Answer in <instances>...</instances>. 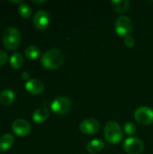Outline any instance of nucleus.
<instances>
[{
	"label": "nucleus",
	"mask_w": 153,
	"mask_h": 154,
	"mask_svg": "<svg viewBox=\"0 0 153 154\" xmlns=\"http://www.w3.org/2000/svg\"><path fill=\"white\" fill-rule=\"evenodd\" d=\"M32 2L34 4H42V3H45V0H41V1H36V0H32Z\"/></svg>",
	"instance_id": "25"
},
{
	"label": "nucleus",
	"mask_w": 153,
	"mask_h": 154,
	"mask_svg": "<svg viewBox=\"0 0 153 154\" xmlns=\"http://www.w3.org/2000/svg\"><path fill=\"white\" fill-rule=\"evenodd\" d=\"M11 3H14V4H22V0H10Z\"/></svg>",
	"instance_id": "24"
},
{
	"label": "nucleus",
	"mask_w": 153,
	"mask_h": 154,
	"mask_svg": "<svg viewBox=\"0 0 153 154\" xmlns=\"http://www.w3.org/2000/svg\"><path fill=\"white\" fill-rule=\"evenodd\" d=\"M136 125L133 124V123H131V122H127L125 123L124 126V132L129 135V136H132L135 133H136Z\"/></svg>",
	"instance_id": "20"
},
{
	"label": "nucleus",
	"mask_w": 153,
	"mask_h": 154,
	"mask_svg": "<svg viewBox=\"0 0 153 154\" xmlns=\"http://www.w3.org/2000/svg\"><path fill=\"white\" fill-rule=\"evenodd\" d=\"M24 53H25V56L29 60H36L41 55V50L37 46L31 45V46H28L26 48Z\"/></svg>",
	"instance_id": "18"
},
{
	"label": "nucleus",
	"mask_w": 153,
	"mask_h": 154,
	"mask_svg": "<svg viewBox=\"0 0 153 154\" xmlns=\"http://www.w3.org/2000/svg\"><path fill=\"white\" fill-rule=\"evenodd\" d=\"M15 99V94L11 89H5L0 92V103L4 106L11 105Z\"/></svg>",
	"instance_id": "15"
},
{
	"label": "nucleus",
	"mask_w": 153,
	"mask_h": 154,
	"mask_svg": "<svg viewBox=\"0 0 153 154\" xmlns=\"http://www.w3.org/2000/svg\"><path fill=\"white\" fill-rule=\"evenodd\" d=\"M18 13L23 18H29L32 14V8L28 4L23 2L22 4L19 5Z\"/></svg>",
	"instance_id": "19"
},
{
	"label": "nucleus",
	"mask_w": 153,
	"mask_h": 154,
	"mask_svg": "<svg viewBox=\"0 0 153 154\" xmlns=\"http://www.w3.org/2000/svg\"><path fill=\"white\" fill-rule=\"evenodd\" d=\"M105 147V143L101 139H93L87 144V151L90 153H97Z\"/></svg>",
	"instance_id": "14"
},
{
	"label": "nucleus",
	"mask_w": 153,
	"mask_h": 154,
	"mask_svg": "<svg viewBox=\"0 0 153 154\" xmlns=\"http://www.w3.org/2000/svg\"><path fill=\"white\" fill-rule=\"evenodd\" d=\"M124 44L129 47V48H133L135 44V41L133 39V37L132 35H129V36H126L124 38Z\"/></svg>",
	"instance_id": "21"
},
{
	"label": "nucleus",
	"mask_w": 153,
	"mask_h": 154,
	"mask_svg": "<svg viewBox=\"0 0 153 154\" xmlns=\"http://www.w3.org/2000/svg\"><path fill=\"white\" fill-rule=\"evenodd\" d=\"M113 9L118 14H124L128 11L131 5L129 0H113L111 2Z\"/></svg>",
	"instance_id": "13"
},
{
	"label": "nucleus",
	"mask_w": 153,
	"mask_h": 154,
	"mask_svg": "<svg viewBox=\"0 0 153 154\" xmlns=\"http://www.w3.org/2000/svg\"><path fill=\"white\" fill-rule=\"evenodd\" d=\"M50 14L45 10H39L37 11L32 18V23L34 26L41 31L46 30L50 25Z\"/></svg>",
	"instance_id": "8"
},
{
	"label": "nucleus",
	"mask_w": 153,
	"mask_h": 154,
	"mask_svg": "<svg viewBox=\"0 0 153 154\" xmlns=\"http://www.w3.org/2000/svg\"><path fill=\"white\" fill-rule=\"evenodd\" d=\"M72 106L71 100L67 97H59L55 98L50 104L52 112L58 116H63L68 114Z\"/></svg>",
	"instance_id": "5"
},
{
	"label": "nucleus",
	"mask_w": 153,
	"mask_h": 154,
	"mask_svg": "<svg viewBox=\"0 0 153 154\" xmlns=\"http://www.w3.org/2000/svg\"><path fill=\"white\" fill-rule=\"evenodd\" d=\"M12 131L17 136L23 137L31 132V125L24 119H16L12 124Z\"/></svg>",
	"instance_id": "10"
},
{
	"label": "nucleus",
	"mask_w": 153,
	"mask_h": 154,
	"mask_svg": "<svg viewBox=\"0 0 153 154\" xmlns=\"http://www.w3.org/2000/svg\"><path fill=\"white\" fill-rule=\"evenodd\" d=\"M100 129L99 122L95 118H87L83 120L79 125V130L85 134H95Z\"/></svg>",
	"instance_id": "9"
},
{
	"label": "nucleus",
	"mask_w": 153,
	"mask_h": 154,
	"mask_svg": "<svg viewBox=\"0 0 153 154\" xmlns=\"http://www.w3.org/2000/svg\"><path fill=\"white\" fill-rule=\"evenodd\" d=\"M115 32L121 37L125 38L126 36L131 35L133 30V23L132 19L126 15H120L115 20Z\"/></svg>",
	"instance_id": "4"
},
{
	"label": "nucleus",
	"mask_w": 153,
	"mask_h": 154,
	"mask_svg": "<svg viewBox=\"0 0 153 154\" xmlns=\"http://www.w3.org/2000/svg\"><path fill=\"white\" fill-rule=\"evenodd\" d=\"M124 149L128 154H142L144 151V143L135 137H129L124 143Z\"/></svg>",
	"instance_id": "7"
},
{
	"label": "nucleus",
	"mask_w": 153,
	"mask_h": 154,
	"mask_svg": "<svg viewBox=\"0 0 153 154\" xmlns=\"http://www.w3.org/2000/svg\"><path fill=\"white\" fill-rule=\"evenodd\" d=\"M7 60H8V56H7L6 52L0 50V67L4 66L7 62Z\"/></svg>",
	"instance_id": "22"
},
{
	"label": "nucleus",
	"mask_w": 153,
	"mask_h": 154,
	"mask_svg": "<svg viewBox=\"0 0 153 154\" xmlns=\"http://www.w3.org/2000/svg\"><path fill=\"white\" fill-rule=\"evenodd\" d=\"M50 116V111L46 107H40L36 109L32 114V120L36 124H41L45 122Z\"/></svg>",
	"instance_id": "12"
},
{
	"label": "nucleus",
	"mask_w": 153,
	"mask_h": 154,
	"mask_svg": "<svg viewBox=\"0 0 153 154\" xmlns=\"http://www.w3.org/2000/svg\"><path fill=\"white\" fill-rule=\"evenodd\" d=\"M134 118L141 125H151L153 123V109L150 106H140L134 112Z\"/></svg>",
	"instance_id": "6"
},
{
	"label": "nucleus",
	"mask_w": 153,
	"mask_h": 154,
	"mask_svg": "<svg viewBox=\"0 0 153 154\" xmlns=\"http://www.w3.org/2000/svg\"><path fill=\"white\" fill-rule=\"evenodd\" d=\"M9 63L13 69H20L23 65V58L22 54L20 52H14L10 57Z\"/></svg>",
	"instance_id": "17"
},
{
	"label": "nucleus",
	"mask_w": 153,
	"mask_h": 154,
	"mask_svg": "<svg viewBox=\"0 0 153 154\" xmlns=\"http://www.w3.org/2000/svg\"><path fill=\"white\" fill-rule=\"evenodd\" d=\"M20 41L21 35L17 28L11 26L5 29L3 33V44L5 49L10 51L15 50L19 46Z\"/></svg>",
	"instance_id": "3"
},
{
	"label": "nucleus",
	"mask_w": 153,
	"mask_h": 154,
	"mask_svg": "<svg viewBox=\"0 0 153 154\" xmlns=\"http://www.w3.org/2000/svg\"><path fill=\"white\" fill-rule=\"evenodd\" d=\"M14 144V136L10 134H5L0 137V152H6Z\"/></svg>",
	"instance_id": "16"
},
{
	"label": "nucleus",
	"mask_w": 153,
	"mask_h": 154,
	"mask_svg": "<svg viewBox=\"0 0 153 154\" xmlns=\"http://www.w3.org/2000/svg\"><path fill=\"white\" fill-rule=\"evenodd\" d=\"M104 135L107 143L116 144L123 140V129L117 122L109 121L105 125Z\"/></svg>",
	"instance_id": "2"
},
{
	"label": "nucleus",
	"mask_w": 153,
	"mask_h": 154,
	"mask_svg": "<svg viewBox=\"0 0 153 154\" xmlns=\"http://www.w3.org/2000/svg\"><path fill=\"white\" fill-rule=\"evenodd\" d=\"M64 54L60 49H50L46 51L41 58V65L48 69H59L64 62Z\"/></svg>",
	"instance_id": "1"
},
{
	"label": "nucleus",
	"mask_w": 153,
	"mask_h": 154,
	"mask_svg": "<svg viewBox=\"0 0 153 154\" xmlns=\"http://www.w3.org/2000/svg\"><path fill=\"white\" fill-rule=\"evenodd\" d=\"M25 89L32 95H40L44 90V84L39 79H31L25 83Z\"/></svg>",
	"instance_id": "11"
},
{
	"label": "nucleus",
	"mask_w": 153,
	"mask_h": 154,
	"mask_svg": "<svg viewBox=\"0 0 153 154\" xmlns=\"http://www.w3.org/2000/svg\"><path fill=\"white\" fill-rule=\"evenodd\" d=\"M21 77H22V79H23V80H25L26 82H27L29 79H30V75H29V73H28L27 71H23V72L22 73Z\"/></svg>",
	"instance_id": "23"
}]
</instances>
